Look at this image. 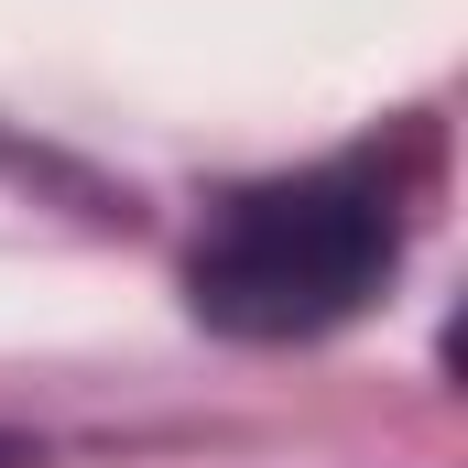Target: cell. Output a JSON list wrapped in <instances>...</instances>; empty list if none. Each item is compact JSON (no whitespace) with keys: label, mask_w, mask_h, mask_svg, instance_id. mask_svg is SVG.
Wrapping results in <instances>:
<instances>
[{"label":"cell","mask_w":468,"mask_h":468,"mask_svg":"<svg viewBox=\"0 0 468 468\" xmlns=\"http://www.w3.org/2000/svg\"><path fill=\"white\" fill-rule=\"evenodd\" d=\"M403 272V207L381 175L316 164V175H272L239 186L186 250V305L197 327L250 338V349H294L349 327L359 305Z\"/></svg>","instance_id":"1"}]
</instances>
